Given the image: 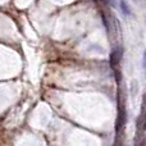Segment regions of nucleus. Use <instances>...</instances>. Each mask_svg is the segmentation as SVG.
I'll list each match as a JSON object with an SVG mask.
<instances>
[{
	"instance_id": "obj_1",
	"label": "nucleus",
	"mask_w": 146,
	"mask_h": 146,
	"mask_svg": "<svg viewBox=\"0 0 146 146\" xmlns=\"http://www.w3.org/2000/svg\"><path fill=\"white\" fill-rule=\"evenodd\" d=\"M118 1H119V9H121L122 14L126 15V17H129L132 14V10L129 4L127 3V0H118Z\"/></svg>"
},
{
	"instance_id": "obj_2",
	"label": "nucleus",
	"mask_w": 146,
	"mask_h": 146,
	"mask_svg": "<svg viewBox=\"0 0 146 146\" xmlns=\"http://www.w3.org/2000/svg\"><path fill=\"white\" fill-rule=\"evenodd\" d=\"M129 92H131V96L135 98L139 92V82L136 80H133L131 83H129Z\"/></svg>"
},
{
	"instance_id": "obj_3",
	"label": "nucleus",
	"mask_w": 146,
	"mask_h": 146,
	"mask_svg": "<svg viewBox=\"0 0 146 146\" xmlns=\"http://www.w3.org/2000/svg\"><path fill=\"white\" fill-rule=\"evenodd\" d=\"M142 63H144V67L146 68V50H145V53H144V59H142Z\"/></svg>"
}]
</instances>
